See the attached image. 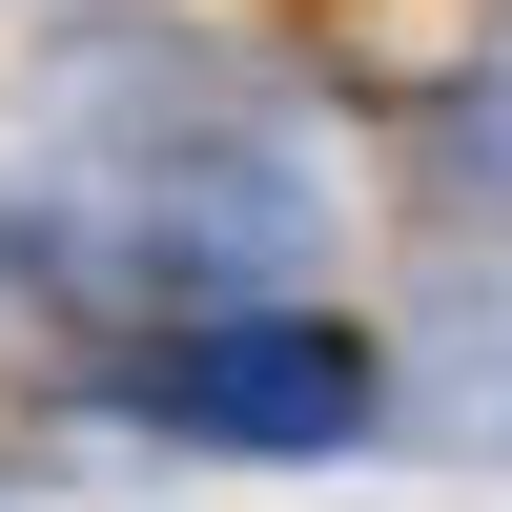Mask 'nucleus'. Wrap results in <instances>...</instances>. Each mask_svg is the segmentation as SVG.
<instances>
[{
	"label": "nucleus",
	"instance_id": "nucleus-1",
	"mask_svg": "<svg viewBox=\"0 0 512 512\" xmlns=\"http://www.w3.org/2000/svg\"><path fill=\"white\" fill-rule=\"evenodd\" d=\"M41 226L103 287H267L308 246V144L267 123L246 62H62Z\"/></svg>",
	"mask_w": 512,
	"mask_h": 512
},
{
	"label": "nucleus",
	"instance_id": "nucleus-2",
	"mask_svg": "<svg viewBox=\"0 0 512 512\" xmlns=\"http://www.w3.org/2000/svg\"><path fill=\"white\" fill-rule=\"evenodd\" d=\"M144 410L185 451H349L369 431V349L308 328V308H226V328H185V349L144 369Z\"/></svg>",
	"mask_w": 512,
	"mask_h": 512
},
{
	"label": "nucleus",
	"instance_id": "nucleus-3",
	"mask_svg": "<svg viewBox=\"0 0 512 512\" xmlns=\"http://www.w3.org/2000/svg\"><path fill=\"white\" fill-rule=\"evenodd\" d=\"M451 185H492V205H512V62L472 82V103H451Z\"/></svg>",
	"mask_w": 512,
	"mask_h": 512
}]
</instances>
